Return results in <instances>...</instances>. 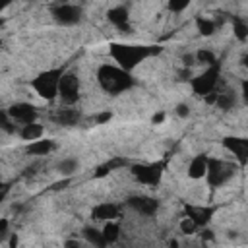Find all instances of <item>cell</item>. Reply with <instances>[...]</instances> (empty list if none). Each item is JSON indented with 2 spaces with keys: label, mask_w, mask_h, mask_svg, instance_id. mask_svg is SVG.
Wrapping results in <instances>:
<instances>
[{
  "label": "cell",
  "mask_w": 248,
  "mask_h": 248,
  "mask_svg": "<svg viewBox=\"0 0 248 248\" xmlns=\"http://www.w3.org/2000/svg\"><path fill=\"white\" fill-rule=\"evenodd\" d=\"M161 48H153L147 45H134V43H110L108 45V56L112 58V64L132 74L134 68H138L141 62H145L151 54L159 52Z\"/></svg>",
  "instance_id": "1"
},
{
  "label": "cell",
  "mask_w": 248,
  "mask_h": 248,
  "mask_svg": "<svg viewBox=\"0 0 248 248\" xmlns=\"http://www.w3.org/2000/svg\"><path fill=\"white\" fill-rule=\"evenodd\" d=\"M97 83L105 93L118 95V93H124V91L132 89L136 79L130 72L118 68L116 64L105 62L97 68Z\"/></svg>",
  "instance_id": "2"
},
{
  "label": "cell",
  "mask_w": 248,
  "mask_h": 248,
  "mask_svg": "<svg viewBox=\"0 0 248 248\" xmlns=\"http://www.w3.org/2000/svg\"><path fill=\"white\" fill-rule=\"evenodd\" d=\"M64 68H48V70H43L39 72L33 79H31V87L33 91L45 99V101H54L58 97V91H60V79L64 76Z\"/></svg>",
  "instance_id": "3"
},
{
  "label": "cell",
  "mask_w": 248,
  "mask_h": 248,
  "mask_svg": "<svg viewBox=\"0 0 248 248\" xmlns=\"http://www.w3.org/2000/svg\"><path fill=\"white\" fill-rule=\"evenodd\" d=\"M219 79H221V66L217 62V64L207 66L200 74H196V76L190 78L192 93L198 95V97L207 99L209 95H213V93L219 91Z\"/></svg>",
  "instance_id": "4"
},
{
  "label": "cell",
  "mask_w": 248,
  "mask_h": 248,
  "mask_svg": "<svg viewBox=\"0 0 248 248\" xmlns=\"http://www.w3.org/2000/svg\"><path fill=\"white\" fill-rule=\"evenodd\" d=\"M238 165L227 159H219V157H209V165H207V174L205 180L211 188H219L223 184H227L234 174H236Z\"/></svg>",
  "instance_id": "5"
},
{
  "label": "cell",
  "mask_w": 248,
  "mask_h": 248,
  "mask_svg": "<svg viewBox=\"0 0 248 248\" xmlns=\"http://www.w3.org/2000/svg\"><path fill=\"white\" fill-rule=\"evenodd\" d=\"M165 172V163H136L130 167V174L134 176L136 182L143 186H157L163 178Z\"/></svg>",
  "instance_id": "6"
},
{
  "label": "cell",
  "mask_w": 248,
  "mask_h": 248,
  "mask_svg": "<svg viewBox=\"0 0 248 248\" xmlns=\"http://www.w3.org/2000/svg\"><path fill=\"white\" fill-rule=\"evenodd\" d=\"M50 16L52 19L62 25V27H72V25H78L83 17V10L81 6L78 4H68V2H62V4H54L50 8Z\"/></svg>",
  "instance_id": "7"
},
{
  "label": "cell",
  "mask_w": 248,
  "mask_h": 248,
  "mask_svg": "<svg viewBox=\"0 0 248 248\" xmlns=\"http://www.w3.org/2000/svg\"><path fill=\"white\" fill-rule=\"evenodd\" d=\"M4 110H6V114L14 120V124L17 126V130H19L21 126H27V124L37 122V118H39L37 107L31 105V103H25V101L12 103V105H10L8 108H4Z\"/></svg>",
  "instance_id": "8"
},
{
  "label": "cell",
  "mask_w": 248,
  "mask_h": 248,
  "mask_svg": "<svg viewBox=\"0 0 248 248\" xmlns=\"http://www.w3.org/2000/svg\"><path fill=\"white\" fill-rule=\"evenodd\" d=\"M79 91H81L79 78L74 72H64L62 79H60V91H58L60 103L64 107H74L79 99Z\"/></svg>",
  "instance_id": "9"
},
{
  "label": "cell",
  "mask_w": 248,
  "mask_h": 248,
  "mask_svg": "<svg viewBox=\"0 0 248 248\" xmlns=\"http://www.w3.org/2000/svg\"><path fill=\"white\" fill-rule=\"evenodd\" d=\"M223 147L229 151L238 167L248 165V138L242 136H227L223 138Z\"/></svg>",
  "instance_id": "10"
},
{
  "label": "cell",
  "mask_w": 248,
  "mask_h": 248,
  "mask_svg": "<svg viewBox=\"0 0 248 248\" xmlns=\"http://www.w3.org/2000/svg\"><path fill=\"white\" fill-rule=\"evenodd\" d=\"M126 203H128V207H130V209H134L136 213L145 215V217L155 215V213H157V209H159V202H157L155 198H151V196H145V194L130 196Z\"/></svg>",
  "instance_id": "11"
},
{
  "label": "cell",
  "mask_w": 248,
  "mask_h": 248,
  "mask_svg": "<svg viewBox=\"0 0 248 248\" xmlns=\"http://www.w3.org/2000/svg\"><path fill=\"white\" fill-rule=\"evenodd\" d=\"M213 213H215V207H211V205L188 203V205L184 207V217H190V219L198 225V229H200V227H205V225L211 221Z\"/></svg>",
  "instance_id": "12"
},
{
  "label": "cell",
  "mask_w": 248,
  "mask_h": 248,
  "mask_svg": "<svg viewBox=\"0 0 248 248\" xmlns=\"http://www.w3.org/2000/svg\"><path fill=\"white\" fill-rule=\"evenodd\" d=\"M107 19L116 27L120 29V33H130V12L126 6L118 4V6H112L108 12H107Z\"/></svg>",
  "instance_id": "13"
},
{
  "label": "cell",
  "mask_w": 248,
  "mask_h": 248,
  "mask_svg": "<svg viewBox=\"0 0 248 248\" xmlns=\"http://www.w3.org/2000/svg\"><path fill=\"white\" fill-rule=\"evenodd\" d=\"M120 215V205L114 202H101L91 209V217L95 221H116Z\"/></svg>",
  "instance_id": "14"
},
{
  "label": "cell",
  "mask_w": 248,
  "mask_h": 248,
  "mask_svg": "<svg viewBox=\"0 0 248 248\" xmlns=\"http://www.w3.org/2000/svg\"><path fill=\"white\" fill-rule=\"evenodd\" d=\"M207 165H209V157H207V155H203V153L194 155V157L190 159V163H188V169H186L188 178H192V180H202V178H205V174H207Z\"/></svg>",
  "instance_id": "15"
},
{
  "label": "cell",
  "mask_w": 248,
  "mask_h": 248,
  "mask_svg": "<svg viewBox=\"0 0 248 248\" xmlns=\"http://www.w3.org/2000/svg\"><path fill=\"white\" fill-rule=\"evenodd\" d=\"M81 118V112L74 107H60L52 112V120L60 126H76Z\"/></svg>",
  "instance_id": "16"
},
{
  "label": "cell",
  "mask_w": 248,
  "mask_h": 248,
  "mask_svg": "<svg viewBox=\"0 0 248 248\" xmlns=\"http://www.w3.org/2000/svg\"><path fill=\"white\" fill-rule=\"evenodd\" d=\"M236 103H238V97H236V93L231 91V89H227V91H221V89H219V91L215 93L213 105H215L219 110H223V112L232 110V108L236 107Z\"/></svg>",
  "instance_id": "17"
},
{
  "label": "cell",
  "mask_w": 248,
  "mask_h": 248,
  "mask_svg": "<svg viewBox=\"0 0 248 248\" xmlns=\"http://www.w3.org/2000/svg\"><path fill=\"white\" fill-rule=\"evenodd\" d=\"M54 149H56V143H54V140H48V138H41V140H37V141H31V143H27V147H25V151H27L29 155H35V157L48 155V153L54 151Z\"/></svg>",
  "instance_id": "18"
},
{
  "label": "cell",
  "mask_w": 248,
  "mask_h": 248,
  "mask_svg": "<svg viewBox=\"0 0 248 248\" xmlns=\"http://www.w3.org/2000/svg\"><path fill=\"white\" fill-rule=\"evenodd\" d=\"M17 134H19V138H21L23 141L31 143V141H37V140L43 138L45 126L39 124V122H33V124H27V126H21V128L17 130Z\"/></svg>",
  "instance_id": "19"
},
{
  "label": "cell",
  "mask_w": 248,
  "mask_h": 248,
  "mask_svg": "<svg viewBox=\"0 0 248 248\" xmlns=\"http://www.w3.org/2000/svg\"><path fill=\"white\" fill-rule=\"evenodd\" d=\"M79 170V161L76 159V157H64V159H60L58 163H56V172L60 174V176H72V174H76Z\"/></svg>",
  "instance_id": "20"
},
{
  "label": "cell",
  "mask_w": 248,
  "mask_h": 248,
  "mask_svg": "<svg viewBox=\"0 0 248 248\" xmlns=\"http://www.w3.org/2000/svg\"><path fill=\"white\" fill-rule=\"evenodd\" d=\"M83 236H85V240L93 246V248H105V246H108L107 244V240H105V236H103V232L99 231V229H91V227H85L83 229Z\"/></svg>",
  "instance_id": "21"
},
{
  "label": "cell",
  "mask_w": 248,
  "mask_h": 248,
  "mask_svg": "<svg viewBox=\"0 0 248 248\" xmlns=\"http://www.w3.org/2000/svg\"><path fill=\"white\" fill-rule=\"evenodd\" d=\"M101 232H103L107 244H114V242L120 238V225H118V221H107V223L103 225Z\"/></svg>",
  "instance_id": "22"
},
{
  "label": "cell",
  "mask_w": 248,
  "mask_h": 248,
  "mask_svg": "<svg viewBox=\"0 0 248 248\" xmlns=\"http://www.w3.org/2000/svg\"><path fill=\"white\" fill-rule=\"evenodd\" d=\"M196 27H198V31H200L203 37L213 35L215 29H217L215 21H213V19H207V17H196Z\"/></svg>",
  "instance_id": "23"
},
{
  "label": "cell",
  "mask_w": 248,
  "mask_h": 248,
  "mask_svg": "<svg viewBox=\"0 0 248 248\" xmlns=\"http://www.w3.org/2000/svg\"><path fill=\"white\" fill-rule=\"evenodd\" d=\"M194 54H196V62L203 64L205 68H207V66H213V64H217V58H215V54H213L211 50H207V48H198Z\"/></svg>",
  "instance_id": "24"
},
{
  "label": "cell",
  "mask_w": 248,
  "mask_h": 248,
  "mask_svg": "<svg viewBox=\"0 0 248 248\" xmlns=\"http://www.w3.org/2000/svg\"><path fill=\"white\" fill-rule=\"evenodd\" d=\"M232 33H234V37H236L240 43L248 41V23L242 21V19H234V23H232Z\"/></svg>",
  "instance_id": "25"
},
{
  "label": "cell",
  "mask_w": 248,
  "mask_h": 248,
  "mask_svg": "<svg viewBox=\"0 0 248 248\" xmlns=\"http://www.w3.org/2000/svg\"><path fill=\"white\" fill-rule=\"evenodd\" d=\"M196 229H198V225H196L190 217H182V221H180V231H182L184 234H192V232H196Z\"/></svg>",
  "instance_id": "26"
},
{
  "label": "cell",
  "mask_w": 248,
  "mask_h": 248,
  "mask_svg": "<svg viewBox=\"0 0 248 248\" xmlns=\"http://www.w3.org/2000/svg\"><path fill=\"white\" fill-rule=\"evenodd\" d=\"M188 6H190V2H188V0H182V2H169V10H170V12H174V14H178V12L186 10Z\"/></svg>",
  "instance_id": "27"
},
{
  "label": "cell",
  "mask_w": 248,
  "mask_h": 248,
  "mask_svg": "<svg viewBox=\"0 0 248 248\" xmlns=\"http://www.w3.org/2000/svg\"><path fill=\"white\" fill-rule=\"evenodd\" d=\"M176 114H178L180 118L188 116V114H190V107H188L186 103H180V105H176Z\"/></svg>",
  "instance_id": "28"
},
{
  "label": "cell",
  "mask_w": 248,
  "mask_h": 248,
  "mask_svg": "<svg viewBox=\"0 0 248 248\" xmlns=\"http://www.w3.org/2000/svg\"><path fill=\"white\" fill-rule=\"evenodd\" d=\"M240 97H242V99L248 103V78L240 81Z\"/></svg>",
  "instance_id": "29"
},
{
  "label": "cell",
  "mask_w": 248,
  "mask_h": 248,
  "mask_svg": "<svg viewBox=\"0 0 248 248\" xmlns=\"http://www.w3.org/2000/svg\"><path fill=\"white\" fill-rule=\"evenodd\" d=\"M8 217H2V221H0V236L2 238H6L8 236Z\"/></svg>",
  "instance_id": "30"
},
{
  "label": "cell",
  "mask_w": 248,
  "mask_h": 248,
  "mask_svg": "<svg viewBox=\"0 0 248 248\" xmlns=\"http://www.w3.org/2000/svg\"><path fill=\"white\" fill-rule=\"evenodd\" d=\"M64 248H81V244H79L78 240H66Z\"/></svg>",
  "instance_id": "31"
},
{
  "label": "cell",
  "mask_w": 248,
  "mask_h": 248,
  "mask_svg": "<svg viewBox=\"0 0 248 248\" xmlns=\"http://www.w3.org/2000/svg\"><path fill=\"white\" fill-rule=\"evenodd\" d=\"M107 120H110V112H103L97 116V122H107Z\"/></svg>",
  "instance_id": "32"
},
{
  "label": "cell",
  "mask_w": 248,
  "mask_h": 248,
  "mask_svg": "<svg viewBox=\"0 0 248 248\" xmlns=\"http://www.w3.org/2000/svg\"><path fill=\"white\" fill-rule=\"evenodd\" d=\"M242 66H244V68L248 70V52H246V54L242 56Z\"/></svg>",
  "instance_id": "33"
}]
</instances>
